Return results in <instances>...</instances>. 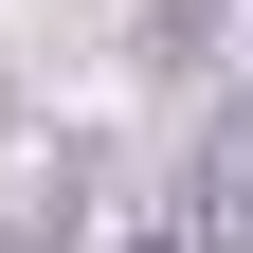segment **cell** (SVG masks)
<instances>
[{
    "label": "cell",
    "mask_w": 253,
    "mask_h": 253,
    "mask_svg": "<svg viewBox=\"0 0 253 253\" xmlns=\"http://www.w3.org/2000/svg\"><path fill=\"white\" fill-rule=\"evenodd\" d=\"M199 235H217V253H253V90H235V126L199 145Z\"/></svg>",
    "instance_id": "cell-1"
}]
</instances>
